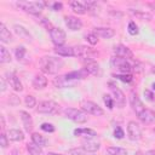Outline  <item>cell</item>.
<instances>
[{
  "label": "cell",
  "mask_w": 155,
  "mask_h": 155,
  "mask_svg": "<svg viewBox=\"0 0 155 155\" xmlns=\"http://www.w3.org/2000/svg\"><path fill=\"white\" fill-rule=\"evenodd\" d=\"M110 65L115 69H117L119 71H121V74H131L132 71H142V65L139 62L133 61V59H126V58H121L117 56H113L110 58Z\"/></svg>",
  "instance_id": "obj_1"
},
{
  "label": "cell",
  "mask_w": 155,
  "mask_h": 155,
  "mask_svg": "<svg viewBox=\"0 0 155 155\" xmlns=\"http://www.w3.org/2000/svg\"><path fill=\"white\" fill-rule=\"evenodd\" d=\"M63 61L58 57H53V56H45L40 59L39 62V68L42 73L45 74H56L58 73V70L62 69L63 67Z\"/></svg>",
  "instance_id": "obj_2"
},
{
  "label": "cell",
  "mask_w": 155,
  "mask_h": 155,
  "mask_svg": "<svg viewBox=\"0 0 155 155\" xmlns=\"http://www.w3.org/2000/svg\"><path fill=\"white\" fill-rule=\"evenodd\" d=\"M44 2L41 1H18L16 2V6L21 10H23L24 12L27 13H30V15H40L41 11L44 10Z\"/></svg>",
  "instance_id": "obj_3"
},
{
  "label": "cell",
  "mask_w": 155,
  "mask_h": 155,
  "mask_svg": "<svg viewBox=\"0 0 155 155\" xmlns=\"http://www.w3.org/2000/svg\"><path fill=\"white\" fill-rule=\"evenodd\" d=\"M73 50H74V57H79L86 62H91L98 56V52H96L93 48L82 46V45L75 46V47H73Z\"/></svg>",
  "instance_id": "obj_4"
},
{
  "label": "cell",
  "mask_w": 155,
  "mask_h": 155,
  "mask_svg": "<svg viewBox=\"0 0 155 155\" xmlns=\"http://www.w3.org/2000/svg\"><path fill=\"white\" fill-rule=\"evenodd\" d=\"M63 114L67 119L76 122V124H85L87 121V114L84 110L75 109V108H64Z\"/></svg>",
  "instance_id": "obj_5"
},
{
  "label": "cell",
  "mask_w": 155,
  "mask_h": 155,
  "mask_svg": "<svg viewBox=\"0 0 155 155\" xmlns=\"http://www.w3.org/2000/svg\"><path fill=\"white\" fill-rule=\"evenodd\" d=\"M58 111H59V105L53 101H42L36 107V113H40V114L52 115V114H57Z\"/></svg>",
  "instance_id": "obj_6"
},
{
  "label": "cell",
  "mask_w": 155,
  "mask_h": 155,
  "mask_svg": "<svg viewBox=\"0 0 155 155\" xmlns=\"http://www.w3.org/2000/svg\"><path fill=\"white\" fill-rule=\"evenodd\" d=\"M81 109L85 113L94 115V116H102L104 114V110L97 103H94L92 101H82L81 102Z\"/></svg>",
  "instance_id": "obj_7"
},
{
  "label": "cell",
  "mask_w": 155,
  "mask_h": 155,
  "mask_svg": "<svg viewBox=\"0 0 155 155\" xmlns=\"http://www.w3.org/2000/svg\"><path fill=\"white\" fill-rule=\"evenodd\" d=\"M109 85V87H110V91H111V93H113V99H114V102L116 103V105L119 107V108H124L125 105H126V97H125V94H124V92L114 84V82H109L108 84Z\"/></svg>",
  "instance_id": "obj_8"
},
{
  "label": "cell",
  "mask_w": 155,
  "mask_h": 155,
  "mask_svg": "<svg viewBox=\"0 0 155 155\" xmlns=\"http://www.w3.org/2000/svg\"><path fill=\"white\" fill-rule=\"evenodd\" d=\"M50 36L52 39V42L56 46H62L65 42V38H67L65 31L62 28H56V27H53L50 30Z\"/></svg>",
  "instance_id": "obj_9"
},
{
  "label": "cell",
  "mask_w": 155,
  "mask_h": 155,
  "mask_svg": "<svg viewBox=\"0 0 155 155\" xmlns=\"http://www.w3.org/2000/svg\"><path fill=\"white\" fill-rule=\"evenodd\" d=\"M78 84V81L71 80L69 78H67V75H58L57 78H54L53 80V85L57 88H65V87H74Z\"/></svg>",
  "instance_id": "obj_10"
},
{
  "label": "cell",
  "mask_w": 155,
  "mask_h": 155,
  "mask_svg": "<svg viewBox=\"0 0 155 155\" xmlns=\"http://www.w3.org/2000/svg\"><path fill=\"white\" fill-rule=\"evenodd\" d=\"M127 134L131 140H138L142 137V130L140 126L136 121H130L127 124Z\"/></svg>",
  "instance_id": "obj_11"
},
{
  "label": "cell",
  "mask_w": 155,
  "mask_h": 155,
  "mask_svg": "<svg viewBox=\"0 0 155 155\" xmlns=\"http://www.w3.org/2000/svg\"><path fill=\"white\" fill-rule=\"evenodd\" d=\"M130 104H131L132 110H133L137 115H139V114L145 109L144 105H143V103H142V101L139 99L138 94H137L134 91H132V92L130 93Z\"/></svg>",
  "instance_id": "obj_12"
},
{
  "label": "cell",
  "mask_w": 155,
  "mask_h": 155,
  "mask_svg": "<svg viewBox=\"0 0 155 155\" xmlns=\"http://www.w3.org/2000/svg\"><path fill=\"white\" fill-rule=\"evenodd\" d=\"M113 52L117 57L126 58V59H133V52L125 45H115L113 48Z\"/></svg>",
  "instance_id": "obj_13"
},
{
  "label": "cell",
  "mask_w": 155,
  "mask_h": 155,
  "mask_svg": "<svg viewBox=\"0 0 155 155\" xmlns=\"http://www.w3.org/2000/svg\"><path fill=\"white\" fill-rule=\"evenodd\" d=\"M81 144H82V148H84L87 153H96V151L99 150V148H101V143H99L98 140H96L94 137L82 139Z\"/></svg>",
  "instance_id": "obj_14"
},
{
  "label": "cell",
  "mask_w": 155,
  "mask_h": 155,
  "mask_svg": "<svg viewBox=\"0 0 155 155\" xmlns=\"http://www.w3.org/2000/svg\"><path fill=\"white\" fill-rule=\"evenodd\" d=\"M64 22H65V25L73 30V31H76V30H80L82 28V22L78 18V17H74V16H65L64 17Z\"/></svg>",
  "instance_id": "obj_15"
},
{
  "label": "cell",
  "mask_w": 155,
  "mask_h": 155,
  "mask_svg": "<svg viewBox=\"0 0 155 155\" xmlns=\"http://www.w3.org/2000/svg\"><path fill=\"white\" fill-rule=\"evenodd\" d=\"M138 119L145 125H153L155 124V111L151 109H144L138 115Z\"/></svg>",
  "instance_id": "obj_16"
},
{
  "label": "cell",
  "mask_w": 155,
  "mask_h": 155,
  "mask_svg": "<svg viewBox=\"0 0 155 155\" xmlns=\"http://www.w3.org/2000/svg\"><path fill=\"white\" fill-rule=\"evenodd\" d=\"M6 80H7L8 85H10L15 91L21 92V91L23 90L22 82L19 81V78H18L15 73H7V74H6Z\"/></svg>",
  "instance_id": "obj_17"
},
{
  "label": "cell",
  "mask_w": 155,
  "mask_h": 155,
  "mask_svg": "<svg viewBox=\"0 0 155 155\" xmlns=\"http://www.w3.org/2000/svg\"><path fill=\"white\" fill-rule=\"evenodd\" d=\"M19 115H21V120H22V124H23L24 130L27 132H31V130L34 127V122H33L31 115L29 113H27L25 110H21L19 111Z\"/></svg>",
  "instance_id": "obj_18"
},
{
  "label": "cell",
  "mask_w": 155,
  "mask_h": 155,
  "mask_svg": "<svg viewBox=\"0 0 155 155\" xmlns=\"http://www.w3.org/2000/svg\"><path fill=\"white\" fill-rule=\"evenodd\" d=\"M93 34L97 38H103V39H110L115 35V30L111 28H94L93 29Z\"/></svg>",
  "instance_id": "obj_19"
},
{
  "label": "cell",
  "mask_w": 155,
  "mask_h": 155,
  "mask_svg": "<svg viewBox=\"0 0 155 155\" xmlns=\"http://www.w3.org/2000/svg\"><path fill=\"white\" fill-rule=\"evenodd\" d=\"M0 41L4 44H10L12 41V34L4 23H0Z\"/></svg>",
  "instance_id": "obj_20"
},
{
  "label": "cell",
  "mask_w": 155,
  "mask_h": 155,
  "mask_svg": "<svg viewBox=\"0 0 155 155\" xmlns=\"http://www.w3.org/2000/svg\"><path fill=\"white\" fill-rule=\"evenodd\" d=\"M47 85V79L42 74H36L35 78L33 79V87L35 90H42Z\"/></svg>",
  "instance_id": "obj_21"
},
{
  "label": "cell",
  "mask_w": 155,
  "mask_h": 155,
  "mask_svg": "<svg viewBox=\"0 0 155 155\" xmlns=\"http://www.w3.org/2000/svg\"><path fill=\"white\" fill-rule=\"evenodd\" d=\"M54 52L58 56H63V57H71L74 56V50L71 46H56Z\"/></svg>",
  "instance_id": "obj_22"
},
{
  "label": "cell",
  "mask_w": 155,
  "mask_h": 155,
  "mask_svg": "<svg viewBox=\"0 0 155 155\" xmlns=\"http://www.w3.org/2000/svg\"><path fill=\"white\" fill-rule=\"evenodd\" d=\"M128 12L134 16L136 18L138 19H142V21H151V15L149 12H144V11H140V10H133V8H130Z\"/></svg>",
  "instance_id": "obj_23"
},
{
  "label": "cell",
  "mask_w": 155,
  "mask_h": 155,
  "mask_svg": "<svg viewBox=\"0 0 155 155\" xmlns=\"http://www.w3.org/2000/svg\"><path fill=\"white\" fill-rule=\"evenodd\" d=\"M13 30H15V33L19 36V38H22V39H25V40H31V35L29 34V31L24 28V27H22V25H19V24H15L13 25Z\"/></svg>",
  "instance_id": "obj_24"
},
{
  "label": "cell",
  "mask_w": 155,
  "mask_h": 155,
  "mask_svg": "<svg viewBox=\"0 0 155 155\" xmlns=\"http://www.w3.org/2000/svg\"><path fill=\"white\" fill-rule=\"evenodd\" d=\"M7 134H8L7 136L8 139L12 140V142H22L24 139V133L22 131H19V130H16V128L10 130Z\"/></svg>",
  "instance_id": "obj_25"
},
{
  "label": "cell",
  "mask_w": 155,
  "mask_h": 155,
  "mask_svg": "<svg viewBox=\"0 0 155 155\" xmlns=\"http://www.w3.org/2000/svg\"><path fill=\"white\" fill-rule=\"evenodd\" d=\"M84 69L88 73V75H98V74H99V65H98V63L94 62V61L87 62L86 65L84 67Z\"/></svg>",
  "instance_id": "obj_26"
},
{
  "label": "cell",
  "mask_w": 155,
  "mask_h": 155,
  "mask_svg": "<svg viewBox=\"0 0 155 155\" xmlns=\"http://www.w3.org/2000/svg\"><path fill=\"white\" fill-rule=\"evenodd\" d=\"M74 136H85L86 138H92L97 136V132L91 128H76L74 130Z\"/></svg>",
  "instance_id": "obj_27"
},
{
  "label": "cell",
  "mask_w": 155,
  "mask_h": 155,
  "mask_svg": "<svg viewBox=\"0 0 155 155\" xmlns=\"http://www.w3.org/2000/svg\"><path fill=\"white\" fill-rule=\"evenodd\" d=\"M70 7H71V10H73L75 13H78V15H85V13L87 12L85 5H84L82 2H79V1H70Z\"/></svg>",
  "instance_id": "obj_28"
},
{
  "label": "cell",
  "mask_w": 155,
  "mask_h": 155,
  "mask_svg": "<svg viewBox=\"0 0 155 155\" xmlns=\"http://www.w3.org/2000/svg\"><path fill=\"white\" fill-rule=\"evenodd\" d=\"M27 150H28L29 155H44V151H42L41 147L34 144L33 142L27 144Z\"/></svg>",
  "instance_id": "obj_29"
},
{
  "label": "cell",
  "mask_w": 155,
  "mask_h": 155,
  "mask_svg": "<svg viewBox=\"0 0 155 155\" xmlns=\"http://www.w3.org/2000/svg\"><path fill=\"white\" fill-rule=\"evenodd\" d=\"M31 140H33L34 144H36V145H39V147H41V148L47 144L46 138H45L44 136L39 134V133H31Z\"/></svg>",
  "instance_id": "obj_30"
},
{
  "label": "cell",
  "mask_w": 155,
  "mask_h": 155,
  "mask_svg": "<svg viewBox=\"0 0 155 155\" xmlns=\"http://www.w3.org/2000/svg\"><path fill=\"white\" fill-rule=\"evenodd\" d=\"M11 62V54L5 46H0V63Z\"/></svg>",
  "instance_id": "obj_31"
},
{
  "label": "cell",
  "mask_w": 155,
  "mask_h": 155,
  "mask_svg": "<svg viewBox=\"0 0 155 155\" xmlns=\"http://www.w3.org/2000/svg\"><path fill=\"white\" fill-rule=\"evenodd\" d=\"M107 153H108V155H128L127 150L124 148H120V147H109L107 149Z\"/></svg>",
  "instance_id": "obj_32"
},
{
  "label": "cell",
  "mask_w": 155,
  "mask_h": 155,
  "mask_svg": "<svg viewBox=\"0 0 155 155\" xmlns=\"http://www.w3.org/2000/svg\"><path fill=\"white\" fill-rule=\"evenodd\" d=\"M25 47L24 46H18V47H16V50H15V54H16V58L18 59V61H22L23 58H24V56H25Z\"/></svg>",
  "instance_id": "obj_33"
},
{
  "label": "cell",
  "mask_w": 155,
  "mask_h": 155,
  "mask_svg": "<svg viewBox=\"0 0 155 155\" xmlns=\"http://www.w3.org/2000/svg\"><path fill=\"white\" fill-rule=\"evenodd\" d=\"M113 76L116 78L117 80H121L122 82H131L133 79L131 74H114Z\"/></svg>",
  "instance_id": "obj_34"
},
{
  "label": "cell",
  "mask_w": 155,
  "mask_h": 155,
  "mask_svg": "<svg viewBox=\"0 0 155 155\" xmlns=\"http://www.w3.org/2000/svg\"><path fill=\"white\" fill-rule=\"evenodd\" d=\"M24 102H25V105H27L28 108H34V107H35V104H36V99H35V97H34V96H31V94L25 96Z\"/></svg>",
  "instance_id": "obj_35"
},
{
  "label": "cell",
  "mask_w": 155,
  "mask_h": 155,
  "mask_svg": "<svg viewBox=\"0 0 155 155\" xmlns=\"http://www.w3.org/2000/svg\"><path fill=\"white\" fill-rule=\"evenodd\" d=\"M7 103H8L10 105H12V107H16V105H18V104L21 103V99H19V97H17L16 94H10L8 98H7Z\"/></svg>",
  "instance_id": "obj_36"
},
{
  "label": "cell",
  "mask_w": 155,
  "mask_h": 155,
  "mask_svg": "<svg viewBox=\"0 0 155 155\" xmlns=\"http://www.w3.org/2000/svg\"><path fill=\"white\" fill-rule=\"evenodd\" d=\"M45 5L50 6L52 11H61L63 8V4L62 2H58V1H54V2H46Z\"/></svg>",
  "instance_id": "obj_37"
},
{
  "label": "cell",
  "mask_w": 155,
  "mask_h": 155,
  "mask_svg": "<svg viewBox=\"0 0 155 155\" xmlns=\"http://www.w3.org/2000/svg\"><path fill=\"white\" fill-rule=\"evenodd\" d=\"M103 102H104V104H105L109 109H113V107H114V99H113L109 94H104V96H103Z\"/></svg>",
  "instance_id": "obj_38"
},
{
  "label": "cell",
  "mask_w": 155,
  "mask_h": 155,
  "mask_svg": "<svg viewBox=\"0 0 155 155\" xmlns=\"http://www.w3.org/2000/svg\"><path fill=\"white\" fill-rule=\"evenodd\" d=\"M86 150L81 147V148H73L69 150V154L70 155H86Z\"/></svg>",
  "instance_id": "obj_39"
},
{
  "label": "cell",
  "mask_w": 155,
  "mask_h": 155,
  "mask_svg": "<svg viewBox=\"0 0 155 155\" xmlns=\"http://www.w3.org/2000/svg\"><path fill=\"white\" fill-rule=\"evenodd\" d=\"M128 33L131 35H137L138 34V27H137V24L133 21L128 23Z\"/></svg>",
  "instance_id": "obj_40"
},
{
  "label": "cell",
  "mask_w": 155,
  "mask_h": 155,
  "mask_svg": "<svg viewBox=\"0 0 155 155\" xmlns=\"http://www.w3.org/2000/svg\"><path fill=\"white\" fill-rule=\"evenodd\" d=\"M40 127H41V130H42V131H45V132H50V133H51V132H54V126H53L52 124L44 122Z\"/></svg>",
  "instance_id": "obj_41"
},
{
  "label": "cell",
  "mask_w": 155,
  "mask_h": 155,
  "mask_svg": "<svg viewBox=\"0 0 155 155\" xmlns=\"http://www.w3.org/2000/svg\"><path fill=\"white\" fill-rule=\"evenodd\" d=\"M38 22H40V23H41V24H42L44 27H46L48 31H50V30H51V29L53 28V27L51 25V23L48 22V19H46L45 17H39V18H38Z\"/></svg>",
  "instance_id": "obj_42"
},
{
  "label": "cell",
  "mask_w": 155,
  "mask_h": 155,
  "mask_svg": "<svg viewBox=\"0 0 155 155\" xmlns=\"http://www.w3.org/2000/svg\"><path fill=\"white\" fill-rule=\"evenodd\" d=\"M86 40L91 44V45H96L97 42H98V38L93 34V33H90V34H87L86 35Z\"/></svg>",
  "instance_id": "obj_43"
},
{
  "label": "cell",
  "mask_w": 155,
  "mask_h": 155,
  "mask_svg": "<svg viewBox=\"0 0 155 155\" xmlns=\"http://www.w3.org/2000/svg\"><path fill=\"white\" fill-rule=\"evenodd\" d=\"M0 145L2 148H7V145H8V137L4 132L0 134Z\"/></svg>",
  "instance_id": "obj_44"
},
{
  "label": "cell",
  "mask_w": 155,
  "mask_h": 155,
  "mask_svg": "<svg viewBox=\"0 0 155 155\" xmlns=\"http://www.w3.org/2000/svg\"><path fill=\"white\" fill-rule=\"evenodd\" d=\"M124 136H125V133H124V131H122L121 127H116V128L114 130V137H115V138H117V139H122Z\"/></svg>",
  "instance_id": "obj_45"
},
{
  "label": "cell",
  "mask_w": 155,
  "mask_h": 155,
  "mask_svg": "<svg viewBox=\"0 0 155 155\" xmlns=\"http://www.w3.org/2000/svg\"><path fill=\"white\" fill-rule=\"evenodd\" d=\"M144 96H145V98L148 99V101H150V102H153L155 98H154V94H153V92L151 91H149V90H144Z\"/></svg>",
  "instance_id": "obj_46"
},
{
  "label": "cell",
  "mask_w": 155,
  "mask_h": 155,
  "mask_svg": "<svg viewBox=\"0 0 155 155\" xmlns=\"http://www.w3.org/2000/svg\"><path fill=\"white\" fill-rule=\"evenodd\" d=\"M147 5H148V6H149V7L153 10V12L155 13V2H148Z\"/></svg>",
  "instance_id": "obj_47"
},
{
  "label": "cell",
  "mask_w": 155,
  "mask_h": 155,
  "mask_svg": "<svg viewBox=\"0 0 155 155\" xmlns=\"http://www.w3.org/2000/svg\"><path fill=\"white\" fill-rule=\"evenodd\" d=\"M6 87H5V79H1V91H5Z\"/></svg>",
  "instance_id": "obj_48"
},
{
  "label": "cell",
  "mask_w": 155,
  "mask_h": 155,
  "mask_svg": "<svg viewBox=\"0 0 155 155\" xmlns=\"http://www.w3.org/2000/svg\"><path fill=\"white\" fill-rule=\"evenodd\" d=\"M144 155H155V150H148L144 153Z\"/></svg>",
  "instance_id": "obj_49"
},
{
  "label": "cell",
  "mask_w": 155,
  "mask_h": 155,
  "mask_svg": "<svg viewBox=\"0 0 155 155\" xmlns=\"http://www.w3.org/2000/svg\"><path fill=\"white\" fill-rule=\"evenodd\" d=\"M12 155H22V154H21L18 150H13V151H12Z\"/></svg>",
  "instance_id": "obj_50"
},
{
  "label": "cell",
  "mask_w": 155,
  "mask_h": 155,
  "mask_svg": "<svg viewBox=\"0 0 155 155\" xmlns=\"http://www.w3.org/2000/svg\"><path fill=\"white\" fill-rule=\"evenodd\" d=\"M47 155H63V154H56V153H48Z\"/></svg>",
  "instance_id": "obj_51"
},
{
  "label": "cell",
  "mask_w": 155,
  "mask_h": 155,
  "mask_svg": "<svg viewBox=\"0 0 155 155\" xmlns=\"http://www.w3.org/2000/svg\"><path fill=\"white\" fill-rule=\"evenodd\" d=\"M151 87H153V90H154V91H155V82H154V84H153V85H151Z\"/></svg>",
  "instance_id": "obj_52"
},
{
  "label": "cell",
  "mask_w": 155,
  "mask_h": 155,
  "mask_svg": "<svg viewBox=\"0 0 155 155\" xmlns=\"http://www.w3.org/2000/svg\"><path fill=\"white\" fill-rule=\"evenodd\" d=\"M151 71H153V73L155 74V67H153V69H151Z\"/></svg>",
  "instance_id": "obj_53"
},
{
  "label": "cell",
  "mask_w": 155,
  "mask_h": 155,
  "mask_svg": "<svg viewBox=\"0 0 155 155\" xmlns=\"http://www.w3.org/2000/svg\"><path fill=\"white\" fill-rule=\"evenodd\" d=\"M154 132H155V128H154Z\"/></svg>",
  "instance_id": "obj_54"
},
{
  "label": "cell",
  "mask_w": 155,
  "mask_h": 155,
  "mask_svg": "<svg viewBox=\"0 0 155 155\" xmlns=\"http://www.w3.org/2000/svg\"><path fill=\"white\" fill-rule=\"evenodd\" d=\"M93 155H94V154H93Z\"/></svg>",
  "instance_id": "obj_55"
}]
</instances>
